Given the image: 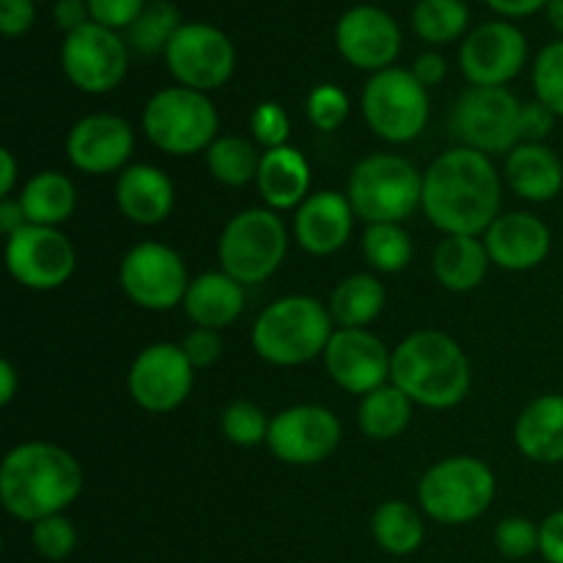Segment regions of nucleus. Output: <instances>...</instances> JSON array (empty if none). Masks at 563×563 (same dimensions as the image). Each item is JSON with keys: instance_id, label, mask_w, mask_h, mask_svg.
<instances>
[{"instance_id": "cd10ccee", "label": "nucleus", "mask_w": 563, "mask_h": 563, "mask_svg": "<svg viewBox=\"0 0 563 563\" xmlns=\"http://www.w3.org/2000/svg\"><path fill=\"white\" fill-rule=\"evenodd\" d=\"M489 253L484 240L478 236H443L432 253V273L443 289L465 295V291L478 289L487 278Z\"/></svg>"}, {"instance_id": "a211bd4d", "label": "nucleus", "mask_w": 563, "mask_h": 563, "mask_svg": "<svg viewBox=\"0 0 563 563\" xmlns=\"http://www.w3.org/2000/svg\"><path fill=\"white\" fill-rule=\"evenodd\" d=\"M322 361L330 379L341 390L363 399L366 394L390 383V361H394V352L372 330L335 328Z\"/></svg>"}, {"instance_id": "f704fd0d", "label": "nucleus", "mask_w": 563, "mask_h": 563, "mask_svg": "<svg viewBox=\"0 0 563 563\" xmlns=\"http://www.w3.org/2000/svg\"><path fill=\"white\" fill-rule=\"evenodd\" d=\"M181 25L185 22H181L179 5L170 3V0H148L141 16L124 33V38L130 44V49L152 58V55H165L170 38L176 36V31Z\"/></svg>"}, {"instance_id": "72a5a7b5", "label": "nucleus", "mask_w": 563, "mask_h": 563, "mask_svg": "<svg viewBox=\"0 0 563 563\" xmlns=\"http://www.w3.org/2000/svg\"><path fill=\"white\" fill-rule=\"evenodd\" d=\"M262 154L240 135H220L207 148V168L214 181L225 187H245L256 181Z\"/></svg>"}, {"instance_id": "b1692460", "label": "nucleus", "mask_w": 563, "mask_h": 563, "mask_svg": "<svg viewBox=\"0 0 563 563\" xmlns=\"http://www.w3.org/2000/svg\"><path fill=\"white\" fill-rule=\"evenodd\" d=\"M504 179L522 201L548 203L563 190V163L548 143H517L506 154Z\"/></svg>"}, {"instance_id": "3c124183", "label": "nucleus", "mask_w": 563, "mask_h": 563, "mask_svg": "<svg viewBox=\"0 0 563 563\" xmlns=\"http://www.w3.org/2000/svg\"><path fill=\"white\" fill-rule=\"evenodd\" d=\"M504 20H522L548 9L550 0H484Z\"/></svg>"}, {"instance_id": "09e8293b", "label": "nucleus", "mask_w": 563, "mask_h": 563, "mask_svg": "<svg viewBox=\"0 0 563 563\" xmlns=\"http://www.w3.org/2000/svg\"><path fill=\"white\" fill-rule=\"evenodd\" d=\"M55 25L64 31V36L80 31L91 22V11H88V0H55L53 5Z\"/></svg>"}, {"instance_id": "603ef678", "label": "nucleus", "mask_w": 563, "mask_h": 563, "mask_svg": "<svg viewBox=\"0 0 563 563\" xmlns=\"http://www.w3.org/2000/svg\"><path fill=\"white\" fill-rule=\"evenodd\" d=\"M27 225V214L25 209H22L20 198H3L0 201V234L9 240V236H14L16 231L25 229Z\"/></svg>"}, {"instance_id": "4d7b16f0", "label": "nucleus", "mask_w": 563, "mask_h": 563, "mask_svg": "<svg viewBox=\"0 0 563 563\" xmlns=\"http://www.w3.org/2000/svg\"><path fill=\"white\" fill-rule=\"evenodd\" d=\"M33 3H38V0H33Z\"/></svg>"}, {"instance_id": "6e6d98bb", "label": "nucleus", "mask_w": 563, "mask_h": 563, "mask_svg": "<svg viewBox=\"0 0 563 563\" xmlns=\"http://www.w3.org/2000/svg\"><path fill=\"white\" fill-rule=\"evenodd\" d=\"M544 14H548L550 27L559 33V38H563V0H550L548 9H544Z\"/></svg>"}, {"instance_id": "c756f323", "label": "nucleus", "mask_w": 563, "mask_h": 563, "mask_svg": "<svg viewBox=\"0 0 563 563\" xmlns=\"http://www.w3.org/2000/svg\"><path fill=\"white\" fill-rule=\"evenodd\" d=\"M388 291L372 273H352L330 295V317L335 328H368L383 313Z\"/></svg>"}, {"instance_id": "bb28decb", "label": "nucleus", "mask_w": 563, "mask_h": 563, "mask_svg": "<svg viewBox=\"0 0 563 563\" xmlns=\"http://www.w3.org/2000/svg\"><path fill=\"white\" fill-rule=\"evenodd\" d=\"M181 308L196 328L223 330L240 319L245 308V286L223 269L201 273L187 286Z\"/></svg>"}, {"instance_id": "8fccbe9b", "label": "nucleus", "mask_w": 563, "mask_h": 563, "mask_svg": "<svg viewBox=\"0 0 563 563\" xmlns=\"http://www.w3.org/2000/svg\"><path fill=\"white\" fill-rule=\"evenodd\" d=\"M410 71L418 77V82H421V86L432 88V86H440V82L445 80V75H449V64H445V58L440 53L427 49V53H421L416 60H412Z\"/></svg>"}, {"instance_id": "20e7f679", "label": "nucleus", "mask_w": 563, "mask_h": 563, "mask_svg": "<svg viewBox=\"0 0 563 563\" xmlns=\"http://www.w3.org/2000/svg\"><path fill=\"white\" fill-rule=\"evenodd\" d=\"M333 324L330 308L317 297H278L253 322V352L269 366H302L324 355L335 333Z\"/></svg>"}, {"instance_id": "a18cd8bd", "label": "nucleus", "mask_w": 563, "mask_h": 563, "mask_svg": "<svg viewBox=\"0 0 563 563\" xmlns=\"http://www.w3.org/2000/svg\"><path fill=\"white\" fill-rule=\"evenodd\" d=\"M555 119L559 115L542 104L539 99H531V102H522L520 113V143H544L553 132Z\"/></svg>"}, {"instance_id": "e433bc0d", "label": "nucleus", "mask_w": 563, "mask_h": 563, "mask_svg": "<svg viewBox=\"0 0 563 563\" xmlns=\"http://www.w3.org/2000/svg\"><path fill=\"white\" fill-rule=\"evenodd\" d=\"M220 429H223V438L229 443L240 445V449H256V445L267 443L269 418L253 401L236 399L220 416Z\"/></svg>"}, {"instance_id": "864d4df0", "label": "nucleus", "mask_w": 563, "mask_h": 563, "mask_svg": "<svg viewBox=\"0 0 563 563\" xmlns=\"http://www.w3.org/2000/svg\"><path fill=\"white\" fill-rule=\"evenodd\" d=\"M16 179H20V168H16V157L11 148H0V196L11 198Z\"/></svg>"}, {"instance_id": "c03bdc74", "label": "nucleus", "mask_w": 563, "mask_h": 563, "mask_svg": "<svg viewBox=\"0 0 563 563\" xmlns=\"http://www.w3.org/2000/svg\"><path fill=\"white\" fill-rule=\"evenodd\" d=\"M181 350H185L192 368L203 372V368H212L223 357V335H220V330L192 328L181 341Z\"/></svg>"}, {"instance_id": "dca6fc26", "label": "nucleus", "mask_w": 563, "mask_h": 563, "mask_svg": "<svg viewBox=\"0 0 563 563\" xmlns=\"http://www.w3.org/2000/svg\"><path fill=\"white\" fill-rule=\"evenodd\" d=\"M344 438L339 416L322 405H295L269 418L267 449L284 465H322Z\"/></svg>"}, {"instance_id": "423d86ee", "label": "nucleus", "mask_w": 563, "mask_h": 563, "mask_svg": "<svg viewBox=\"0 0 563 563\" xmlns=\"http://www.w3.org/2000/svg\"><path fill=\"white\" fill-rule=\"evenodd\" d=\"M498 484L493 467L471 454L434 462L418 482V506L440 526H467L493 506Z\"/></svg>"}, {"instance_id": "393cba45", "label": "nucleus", "mask_w": 563, "mask_h": 563, "mask_svg": "<svg viewBox=\"0 0 563 563\" xmlns=\"http://www.w3.org/2000/svg\"><path fill=\"white\" fill-rule=\"evenodd\" d=\"M258 196L264 198L267 209L286 212L297 209L311 196V165L297 146H278L262 152L256 176Z\"/></svg>"}, {"instance_id": "49530a36", "label": "nucleus", "mask_w": 563, "mask_h": 563, "mask_svg": "<svg viewBox=\"0 0 563 563\" xmlns=\"http://www.w3.org/2000/svg\"><path fill=\"white\" fill-rule=\"evenodd\" d=\"M36 22V3L33 0H0V33L5 38L25 36Z\"/></svg>"}, {"instance_id": "5701e85b", "label": "nucleus", "mask_w": 563, "mask_h": 563, "mask_svg": "<svg viewBox=\"0 0 563 563\" xmlns=\"http://www.w3.org/2000/svg\"><path fill=\"white\" fill-rule=\"evenodd\" d=\"M115 203L130 223L159 225L174 212L176 187L157 165H126L115 181Z\"/></svg>"}, {"instance_id": "9d476101", "label": "nucleus", "mask_w": 563, "mask_h": 563, "mask_svg": "<svg viewBox=\"0 0 563 563\" xmlns=\"http://www.w3.org/2000/svg\"><path fill=\"white\" fill-rule=\"evenodd\" d=\"M520 113L522 102L506 86H471L451 108L449 130L473 152L509 154L520 143Z\"/></svg>"}, {"instance_id": "f3484780", "label": "nucleus", "mask_w": 563, "mask_h": 563, "mask_svg": "<svg viewBox=\"0 0 563 563\" xmlns=\"http://www.w3.org/2000/svg\"><path fill=\"white\" fill-rule=\"evenodd\" d=\"M528 64V38L515 22L489 20L460 47V69L471 86H509Z\"/></svg>"}, {"instance_id": "5fc2aeb1", "label": "nucleus", "mask_w": 563, "mask_h": 563, "mask_svg": "<svg viewBox=\"0 0 563 563\" xmlns=\"http://www.w3.org/2000/svg\"><path fill=\"white\" fill-rule=\"evenodd\" d=\"M16 390H20V374H16L14 363L0 361V407H9Z\"/></svg>"}, {"instance_id": "7c9ffc66", "label": "nucleus", "mask_w": 563, "mask_h": 563, "mask_svg": "<svg viewBox=\"0 0 563 563\" xmlns=\"http://www.w3.org/2000/svg\"><path fill=\"white\" fill-rule=\"evenodd\" d=\"M412 410H416V401L394 383H388L363 396L357 405V427L368 440L388 443L405 434L412 421Z\"/></svg>"}, {"instance_id": "39448f33", "label": "nucleus", "mask_w": 563, "mask_h": 563, "mask_svg": "<svg viewBox=\"0 0 563 563\" xmlns=\"http://www.w3.org/2000/svg\"><path fill=\"white\" fill-rule=\"evenodd\" d=\"M346 198L366 225L405 223L421 209L423 174L401 154H368L352 168Z\"/></svg>"}, {"instance_id": "6e6552de", "label": "nucleus", "mask_w": 563, "mask_h": 563, "mask_svg": "<svg viewBox=\"0 0 563 563\" xmlns=\"http://www.w3.org/2000/svg\"><path fill=\"white\" fill-rule=\"evenodd\" d=\"M286 253H289L286 223L267 207L242 209L220 231V269L242 286H256L273 278L286 262Z\"/></svg>"}, {"instance_id": "4468645a", "label": "nucleus", "mask_w": 563, "mask_h": 563, "mask_svg": "<svg viewBox=\"0 0 563 563\" xmlns=\"http://www.w3.org/2000/svg\"><path fill=\"white\" fill-rule=\"evenodd\" d=\"M5 269L11 278L31 291H55L75 275L77 253L60 229L33 225L5 240Z\"/></svg>"}, {"instance_id": "c9c22d12", "label": "nucleus", "mask_w": 563, "mask_h": 563, "mask_svg": "<svg viewBox=\"0 0 563 563\" xmlns=\"http://www.w3.org/2000/svg\"><path fill=\"white\" fill-rule=\"evenodd\" d=\"M363 258L374 273L396 275L410 267L412 262V236L401 229V223H374L363 231Z\"/></svg>"}, {"instance_id": "0eeeda50", "label": "nucleus", "mask_w": 563, "mask_h": 563, "mask_svg": "<svg viewBox=\"0 0 563 563\" xmlns=\"http://www.w3.org/2000/svg\"><path fill=\"white\" fill-rule=\"evenodd\" d=\"M148 143L170 157H192L218 141L220 115L209 93L170 86L154 93L141 115Z\"/></svg>"}, {"instance_id": "aec40b11", "label": "nucleus", "mask_w": 563, "mask_h": 563, "mask_svg": "<svg viewBox=\"0 0 563 563\" xmlns=\"http://www.w3.org/2000/svg\"><path fill=\"white\" fill-rule=\"evenodd\" d=\"M135 152L132 124L113 113H88L66 135V157L88 176L124 170Z\"/></svg>"}, {"instance_id": "ea45409f", "label": "nucleus", "mask_w": 563, "mask_h": 563, "mask_svg": "<svg viewBox=\"0 0 563 563\" xmlns=\"http://www.w3.org/2000/svg\"><path fill=\"white\" fill-rule=\"evenodd\" d=\"M31 544L44 561H66L77 548V531L69 517H44L31 526Z\"/></svg>"}, {"instance_id": "58836bf2", "label": "nucleus", "mask_w": 563, "mask_h": 563, "mask_svg": "<svg viewBox=\"0 0 563 563\" xmlns=\"http://www.w3.org/2000/svg\"><path fill=\"white\" fill-rule=\"evenodd\" d=\"M308 121L317 126L319 132H335L344 126L350 119V97L341 86L335 82H319L311 88L306 99Z\"/></svg>"}, {"instance_id": "a19ab883", "label": "nucleus", "mask_w": 563, "mask_h": 563, "mask_svg": "<svg viewBox=\"0 0 563 563\" xmlns=\"http://www.w3.org/2000/svg\"><path fill=\"white\" fill-rule=\"evenodd\" d=\"M495 548L504 559L520 561L539 553V526L528 517H506L495 526Z\"/></svg>"}, {"instance_id": "412c9836", "label": "nucleus", "mask_w": 563, "mask_h": 563, "mask_svg": "<svg viewBox=\"0 0 563 563\" xmlns=\"http://www.w3.org/2000/svg\"><path fill=\"white\" fill-rule=\"evenodd\" d=\"M489 262L509 273L537 269L553 247V231L531 212H506L484 234Z\"/></svg>"}, {"instance_id": "ddd939ff", "label": "nucleus", "mask_w": 563, "mask_h": 563, "mask_svg": "<svg viewBox=\"0 0 563 563\" xmlns=\"http://www.w3.org/2000/svg\"><path fill=\"white\" fill-rule=\"evenodd\" d=\"M60 69L66 80L82 93H110L124 82L130 69V44L119 31L88 22L80 31L64 36Z\"/></svg>"}, {"instance_id": "4c0bfd02", "label": "nucleus", "mask_w": 563, "mask_h": 563, "mask_svg": "<svg viewBox=\"0 0 563 563\" xmlns=\"http://www.w3.org/2000/svg\"><path fill=\"white\" fill-rule=\"evenodd\" d=\"M531 80L539 102L548 104L559 119H563V38H555L539 49Z\"/></svg>"}, {"instance_id": "de8ad7c7", "label": "nucleus", "mask_w": 563, "mask_h": 563, "mask_svg": "<svg viewBox=\"0 0 563 563\" xmlns=\"http://www.w3.org/2000/svg\"><path fill=\"white\" fill-rule=\"evenodd\" d=\"M539 555L548 563H563V509L539 522Z\"/></svg>"}, {"instance_id": "f257e3e1", "label": "nucleus", "mask_w": 563, "mask_h": 563, "mask_svg": "<svg viewBox=\"0 0 563 563\" xmlns=\"http://www.w3.org/2000/svg\"><path fill=\"white\" fill-rule=\"evenodd\" d=\"M504 176L493 159L467 146L445 148L423 170L421 212L443 236H484L500 218Z\"/></svg>"}, {"instance_id": "2f4dec72", "label": "nucleus", "mask_w": 563, "mask_h": 563, "mask_svg": "<svg viewBox=\"0 0 563 563\" xmlns=\"http://www.w3.org/2000/svg\"><path fill=\"white\" fill-rule=\"evenodd\" d=\"M372 537L379 550L394 559L412 555L423 544L427 526L421 511L405 500H383L372 515Z\"/></svg>"}, {"instance_id": "4be33fe9", "label": "nucleus", "mask_w": 563, "mask_h": 563, "mask_svg": "<svg viewBox=\"0 0 563 563\" xmlns=\"http://www.w3.org/2000/svg\"><path fill=\"white\" fill-rule=\"evenodd\" d=\"M355 212L346 192L319 190L311 192L295 209V240L311 256H333L352 240Z\"/></svg>"}, {"instance_id": "c85d7f7f", "label": "nucleus", "mask_w": 563, "mask_h": 563, "mask_svg": "<svg viewBox=\"0 0 563 563\" xmlns=\"http://www.w3.org/2000/svg\"><path fill=\"white\" fill-rule=\"evenodd\" d=\"M20 203L27 214V223L60 229L75 214L77 190L75 181L60 170H42L25 181Z\"/></svg>"}, {"instance_id": "a878e982", "label": "nucleus", "mask_w": 563, "mask_h": 563, "mask_svg": "<svg viewBox=\"0 0 563 563\" xmlns=\"http://www.w3.org/2000/svg\"><path fill=\"white\" fill-rule=\"evenodd\" d=\"M515 443L537 465L563 462V394H542L522 407L515 423Z\"/></svg>"}, {"instance_id": "6ab92c4d", "label": "nucleus", "mask_w": 563, "mask_h": 563, "mask_svg": "<svg viewBox=\"0 0 563 563\" xmlns=\"http://www.w3.org/2000/svg\"><path fill=\"white\" fill-rule=\"evenodd\" d=\"M335 49L350 66L363 71H383L401 53V27L379 5H352L335 22Z\"/></svg>"}, {"instance_id": "2eb2a0df", "label": "nucleus", "mask_w": 563, "mask_h": 563, "mask_svg": "<svg viewBox=\"0 0 563 563\" xmlns=\"http://www.w3.org/2000/svg\"><path fill=\"white\" fill-rule=\"evenodd\" d=\"M196 368L187 361L181 344L157 341L143 346L126 374V390L141 410L168 416L179 410L192 394Z\"/></svg>"}, {"instance_id": "37998d69", "label": "nucleus", "mask_w": 563, "mask_h": 563, "mask_svg": "<svg viewBox=\"0 0 563 563\" xmlns=\"http://www.w3.org/2000/svg\"><path fill=\"white\" fill-rule=\"evenodd\" d=\"M146 3L148 0H88V11H91V22L97 25L126 33L146 9Z\"/></svg>"}, {"instance_id": "f03ea898", "label": "nucleus", "mask_w": 563, "mask_h": 563, "mask_svg": "<svg viewBox=\"0 0 563 563\" xmlns=\"http://www.w3.org/2000/svg\"><path fill=\"white\" fill-rule=\"evenodd\" d=\"M86 487L80 462L58 443L25 440L0 462V504L14 520L33 522L64 515Z\"/></svg>"}, {"instance_id": "9b49d317", "label": "nucleus", "mask_w": 563, "mask_h": 563, "mask_svg": "<svg viewBox=\"0 0 563 563\" xmlns=\"http://www.w3.org/2000/svg\"><path fill=\"white\" fill-rule=\"evenodd\" d=\"M190 280L185 258L163 242H137L121 258V291L143 311H174L176 306L185 302Z\"/></svg>"}, {"instance_id": "473e14b6", "label": "nucleus", "mask_w": 563, "mask_h": 563, "mask_svg": "<svg viewBox=\"0 0 563 563\" xmlns=\"http://www.w3.org/2000/svg\"><path fill=\"white\" fill-rule=\"evenodd\" d=\"M410 25L421 42L432 47L460 42L465 38L471 25V9L465 0H418L412 5Z\"/></svg>"}, {"instance_id": "79ce46f5", "label": "nucleus", "mask_w": 563, "mask_h": 563, "mask_svg": "<svg viewBox=\"0 0 563 563\" xmlns=\"http://www.w3.org/2000/svg\"><path fill=\"white\" fill-rule=\"evenodd\" d=\"M251 132L253 141H256L264 152H267V148L286 146L291 135L289 113H286L278 102L256 104V110H253L251 115Z\"/></svg>"}, {"instance_id": "f8f14e48", "label": "nucleus", "mask_w": 563, "mask_h": 563, "mask_svg": "<svg viewBox=\"0 0 563 563\" xmlns=\"http://www.w3.org/2000/svg\"><path fill=\"white\" fill-rule=\"evenodd\" d=\"M165 66L179 86L192 91H218L234 77V42L209 22H185L165 49Z\"/></svg>"}, {"instance_id": "7ed1b4c3", "label": "nucleus", "mask_w": 563, "mask_h": 563, "mask_svg": "<svg viewBox=\"0 0 563 563\" xmlns=\"http://www.w3.org/2000/svg\"><path fill=\"white\" fill-rule=\"evenodd\" d=\"M390 383L418 407L451 410L462 405L471 390V361L454 335L443 330H416L394 350Z\"/></svg>"}, {"instance_id": "1a4fd4ad", "label": "nucleus", "mask_w": 563, "mask_h": 563, "mask_svg": "<svg viewBox=\"0 0 563 563\" xmlns=\"http://www.w3.org/2000/svg\"><path fill=\"white\" fill-rule=\"evenodd\" d=\"M361 110L368 130L385 143H412L429 124V88L410 69L390 66L374 71L361 93Z\"/></svg>"}]
</instances>
